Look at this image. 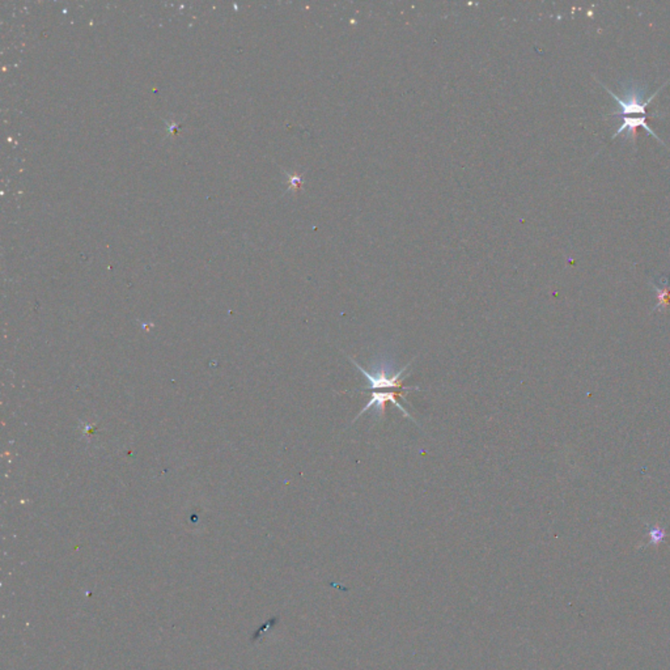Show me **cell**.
Instances as JSON below:
<instances>
[{
    "label": "cell",
    "mask_w": 670,
    "mask_h": 670,
    "mask_svg": "<svg viewBox=\"0 0 670 670\" xmlns=\"http://www.w3.org/2000/svg\"><path fill=\"white\" fill-rule=\"evenodd\" d=\"M601 86H604L609 92L610 95H611V97L617 101V104L621 106V111L620 113L623 114L624 117H627V115L631 117V114H642L643 117H646V106L651 104V101L656 97V95L661 91V88H660V89L656 91L655 95H652L651 97L646 98V101H642L643 93L639 91V88L635 86V88H630L626 92V98L622 100L614 92H611L609 88H606L604 84H601Z\"/></svg>",
    "instance_id": "obj_1"
},
{
    "label": "cell",
    "mask_w": 670,
    "mask_h": 670,
    "mask_svg": "<svg viewBox=\"0 0 670 670\" xmlns=\"http://www.w3.org/2000/svg\"><path fill=\"white\" fill-rule=\"evenodd\" d=\"M348 359L351 360L353 366H356L368 378V381H369V385L366 387V388H363L362 391H371L372 389H384V388H393V389L406 390V391H409V390H419V388H416V387H403V381L401 378H402L403 372H406V369L410 366V363L407 366H403L402 369L396 376L387 378V375H385L384 371L378 372V376H375V375H372V373H369L368 371H366L363 366H359L351 357H348Z\"/></svg>",
    "instance_id": "obj_2"
},
{
    "label": "cell",
    "mask_w": 670,
    "mask_h": 670,
    "mask_svg": "<svg viewBox=\"0 0 670 670\" xmlns=\"http://www.w3.org/2000/svg\"><path fill=\"white\" fill-rule=\"evenodd\" d=\"M404 396H406V393H400V391H396V393H389V391H388V393H372V397H371L369 402L366 403V407H364V409L360 411V414L357 415V416L355 418V420H356V419H357L360 415L364 414L366 410H369L371 407H376V409H378V414H384L387 403L391 402L394 403V404H396V406H397V407H398V409L402 411L404 416H407V418H410V419H413L414 422H416L414 418H413L411 415L409 414V413L404 410V407H403L402 404H401V403H398V401H397V398H398V397H401L402 400H404Z\"/></svg>",
    "instance_id": "obj_3"
},
{
    "label": "cell",
    "mask_w": 670,
    "mask_h": 670,
    "mask_svg": "<svg viewBox=\"0 0 670 670\" xmlns=\"http://www.w3.org/2000/svg\"><path fill=\"white\" fill-rule=\"evenodd\" d=\"M646 117H640V118H639V117H623V124H622L621 127H620V129L615 131V134H614V136H613V139H614V138H617L618 134H621V133H623L624 130H627V131L631 134V139H633V142L635 143V139H636V130H638V127H643V129H646V131H648L649 134L652 135L653 138H656L658 140L661 142V139L658 138V135L655 134V131H653V130H652V129H651V127L646 124Z\"/></svg>",
    "instance_id": "obj_4"
},
{
    "label": "cell",
    "mask_w": 670,
    "mask_h": 670,
    "mask_svg": "<svg viewBox=\"0 0 670 670\" xmlns=\"http://www.w3.org/2000/svg\"><path fill=\"white\" fill-rule=\"evenodd\" d=\"M649 538H651V541H649L651 543L658 545L665 538V530L660 526H653V528L649 529Z\"/></svg>",
    "instance_id": "obj_5"
},
{
    "label": "cell",
    "mask_w": 670,
    "mask_h": 670,
    "mask_svg": "<svg viewBox=\"0 0 670 670\" xmlns=\"http://www.w3.org/2000/svg\"><path fill=\"white\" fill-rule=\"evenodd\" d=\"M658 304L660 306H669L670 305V291L669 290H658Z\"/></svg>",
    "instance_id": "obj_6"
}]
</instances>
